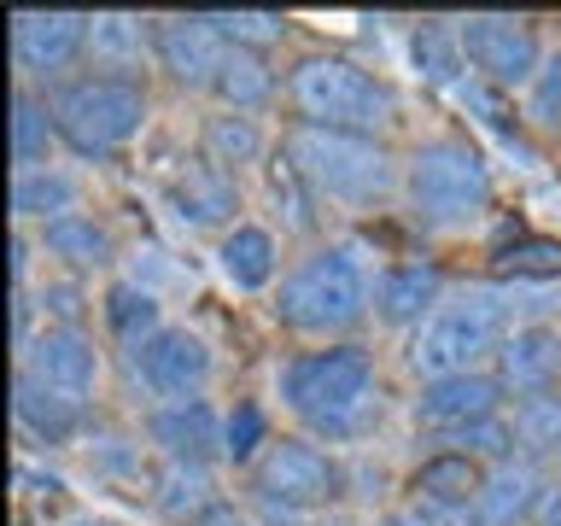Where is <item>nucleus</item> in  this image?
I'll list each match as a JSON object with an SVG mask.
<instances>
[{"label": "nucleus", "mask_w": 561, "mask_h": 526, "mask_svg": "<svg viewBox=\"0 0 561 526\" xmlns=\"http://www.w3.org/2000/svg\"><path fill=\"white\" fill-rule=\"evenodd\" d=\"M491 410H497V380L485 375H445V380H427V392L415 398V421L421 427H480V421H491Z\"/></svg>", "instance_id": "9b49d317"}, {"label": "nucleus", "mask_w": 561, "mask_h": 526, "mask_svg": "<svg viewBox=\"0 0 561 526\" xmlns=\"http://www.w3.org/2000/svg\"><path fill=\"white\" fill-rule=\"evenodd\" d=\"M415 491H421V503H433V508H468V503H480L485 473L468 450H445V456H433V462L415 468Z\"/></svg>", "instance_id": "f3484780"}, {"label": "nucleus", "mask_w": 561, "mask_h": 526, "mask_svg": "<svg viewBox=\"0 0 561 526\" xmlns=\"http://www.w3.org/2000/svg\"><path fill=\"white\" fill-rule=\"evenodd\" d=\"M410 193H415V205L427 210V217L456 222V217L485 210L491 170L473 147H462V140H433V147H421L415 164H410Z\"/></svg>", "instance_id": "0eeeda50"}, {"label": "nucleus", "mask_w": 561, "mask_h": 526, "mask_svg": "<svg viewBox=\"0 0 561 526\" xmlns=\"http://www.w3.org/2000/svg\"><path fill=\"white\" fill-rule=\"evenodd\" d=\"M497 363H503V386L515 392H550L556 368H561V340L550 328H515L508 340L497 345Z\"/></svg>", "instance_id": "dca6fc26"}, {"label": "nucleus", "mask_w": 561, "mask_h": 526, "mask_svg": "<svg viewBox=\"0 0 561 526\" xmlns=\"http://www.w3.org/2000/svg\"><path fill=\"white\" fill-rule=\"evenodd\" d=\"M293 158L298 170L310 175L316 187L340 193V199H375V193L392 187V170H386V152L368 135H340V129H298L293 135Z\"/></svg>", "instance_id": "423d86ee"}, {"label": "nucleus", "mask_w": 561, "mask_h": 526, "mask_svg": "<svg viewBox=\"0 0 561 526\" xmlns=\"http://www.w3.org/2000/svg\"><path fill=\"white\" fill-rule=\"evenodd\" d=\"M105 316H112V328L123 333V340H140V333L152 328L158 305L140 287H112V298H105Z\"/></svg>", "instance_id": "2f4dec72"}, {"label": "nucleus", "mask_w": 561, "mask_h": 526, "mask_svg": "<svg viewBox=\"0 0 561 526\" xmlns=\"http://www.w3.org/2000/svg\"><path fill=\"white\" fill-rule=\"evenodd\" d=\"M140 375H147L152 392L182 403V398H193V386L210 375V351L193 340L187 328H164V333H152V340L140 345Z\"/></svg>", "instance_id": "f8f14e48"}, {"label": "nucleus", "mask_w": 561, "mask_h": 526, "mask_svg": "<svg viewBox=\"0 0 561 526\" xmlns=\"http://www.w3.org/2000/svg\"><path fill=\"white\" fill-rule=\"evenodd\" d=\"M175 205H182V217H193V222H222L228 210H234V182H228L217 164H199L175 182Z\"/></svg>", "instance_id": "412c9836"}, {"label": "nucleus", "mask_w": 561, "mask_h": 526, "mask_svg": "<svg viewBox=\"0 0 561 526\" xmlns=\"http://www.w3.org/2000/svg\"><path fill=\"white\" fill-rule=\"evenodd\" d=\"M47 252L65 263H105V228L88 217H53L47 222Z\"/></svg>", "instance_id": "bb28decb"}, {"label": "nucleus", "mask_w": 561, "mask_h": 526, "mask_svg": "<svg viewBox=\"0 0 561 526\" xmlns=\"http://www.w3.org/2000/svg\"><path fill=\"white\" fill-rule=\"evenodd\" d=\"M533 117L538 123H561V53H550L543 70L533 77Z\"/></svg>", "instance_id": "72a5a7b5"}, {"label": "nucleus", "mask_w": 561, "mask_h": 526, "mask_svg": "<svg viewBox=\"0 0 561 526\" xmlns=\"http://www.w3.org/2000/svg\"><path fill=\"white\" fill-rule=\"evenodd\" d=\"M257 129H252V117H210L205 123V152H210V164H252L257 158Z\"/></svg>", "instance_id": "c85d7f7f"}, {"label": "nucleus", "mask_w": 561, "mask_h": 526, "mask_svg": "<svg viewBox=\"0 0 561 526\" xmlns=\"http://www.w3.org/2000/svg\"><path fill=\"white\" fill-rule=\"evenodd\" d=\"M158 508H164L170 521H193V515H205L210 508V480H205V468H193V462H175L164 480H158Z\"/></svg>", "instance_id": "393cba45"}, {"label": "nucleus", "mask_w": 561, "mask_h": 526, "mask_svg": "<svg viewBox=\"0 0 561 526\" xmlns=\"http://www.w3.org/2000/svg\"><path fill=\"white\" fill-rule=\"evenodd\" d=\"M415 65L427 70L433 82H450V77H456V53H450V42H445V30H421V35H415Z\"/></svg>", "instance_id": "f704fd0d"}, {"label": "nucleus", "mask_w": 561, "mask_h": 526, "mask_svg": "<svg viewBox=\"0 0 561 526\" xmlns=\"http://www.w3.org/2000/svg\"><path fill=\"white\" fill-rule=\"evenodd\" d=\"M497 333H503L497 298L473 293V298H462V305H445V310L427 316V328L415 333L410 363H415V375H427V380L468 375V363L485 357V351L497 345Z\"/></svg>", "instance_id": "39448f33"}, {"label": "nucleus", "mask_w": 561, "mask_h": 526, "mask_svg": "<svg viewBox=\"0 0 561 526\" xmlns=\"http://www.w3.org/2000/svg\"><path fill=\"white\" fill-rule=\"evenodd\" d=\"M515 438L526 450H561V392H533L515 410Z\"/></svg>", "instance_id": "a878e982"}, {"label": "nucleus", "mask_w": 561, "mask_h": 526, "mask_svg": "<svg viewBox=\"0 0 561 526\" xmlns=\"http://www.w3.org/2000/svg\"><path fill=\"white\" fill-rule=\"evenodd\" d=\"M65 526H117V521H100V515H82V521H65Z\"/></svg>", "instance_id": "e433bc0d"}, {"label": "nucleus", "mask_w": 561, "mask_h": 526, "mask_svg": "<svg viewBox=\"0 0 561 526\" xmlns=\"http://www.w3.org/2000/svg\"><path fill=\"white\" fill-rule=\"evenodd\" d=\"M368 305V281H363V263L345 252V245H328V252L305 258L298 270L280 281V322L298 328V333H333V328H351Z\"/></svg>", "instance_id": "f03ea898"}, {"label": "nucleus", "mask_w": 561, "mask_h": 526, "mask_svg": "<svg viewBox=\"0 0 561 526\" xmlns=\"http://www.w3.org/2000/svg\"><path fill=\"white\" fill-rule=\"evenodd\" d=\"M88 24H94V18H82V12H18V24H12L18 65L24 70L70 65L82 53V42H88Z\"/></svg>", "instance_id": "9d476101"}, {"label": "nucleus", "mask_w": 561, "mask_h": 526, "mask_svg": "<svg viewBox=\"0 0 561 526\" xmlns=\"http://www.w3.org/2000/svg\"><path fill=\"white\" fill-rule=\"evenodd\" d=\"M53 129H59V123L47 117V105H42V100H30V94H18V100H12V158H18L24 170L35 164V158H47Z\"/></svg>", "instance_id": "cd10ccee"}, {"label": "nucleus", "mask_w": 561, "mask_h": 526, "mask_svg": "<svg viewBox=\"0 0 561 526\" xmlns=\"http://www.w3.org/2000/svg\"><path fill=\"white\" fill-rule=\"evenodd\" d=\"M257 445H263V410L257 403H240V410L228 415V456L245 462V456H257Z\"/></svg>", "instance_id": "473e14b6"}, {"label": "nucleus", "mask_w": 561, "mask_h": 526, "mask_svg": "<svg viewBox=\"0 0 561 526\" xmlns=\"http://www.w3.org/2000/svg\"><path fill=\"white\" fill-rule=\"evenodd\" d=\"M550 526H561V515H556V521H550Z\"/></svg>", "instance_id": "4c0bfd02"}, {"label": "nucleus", "mask_w": 561, "mask_h": 526, "mask_svg": "<svg viewBox=\"0 0 561 526\" xmlns=\"http://www.w3.org/2000/svg\"><path fill=\"white\" fill-rule=\"evenodd\" d=\"M152 438L175 456V462H193V468H205L217 450H228V427H217V410H210L205 398L164 403V410L152 415Z\"/></svg>", "instance_id": "4468645a"}, {"label": "nucleus", "mask_w": 561, "mask_h": 526, "mask_svg": "<svg viewBox=\"0 0 561 526\" xmlns=\"http://www.w3.org/2000/svg\"><path fill=\"white\" fill-rule=\"evenodd\" d=\"M287 94L310 129H340V135H375L392 117V94L351 59H305L287 77Z\"/></svg>", "instance_id": "f257e3e1"}, {"label": "nucleus", "mask_w": 561, "mask_h": 526, "mask_svg": "<svg viewBox=\"0 0 561 526\" xmlns=\"http://www.w3.org/2000/svg\"><path fill=\"white\" fill-rule=\"evenodd\" d=\"M257 491L280 508H322L333 491H340V468H333L316 445L280 438V445H270L257 462Z\"/></svg>", "instance_id": "6e6552de"}, {"label": "nucleus", "mask_w": 561, "mask_h": 526, "mask_svg": "<svg viewBox=\"0 0 561 526\" xmlns=\"http://www.w3.org/2000/svg\"><path fill=\"white\" fill-rule=\"evenodd\" d=\"M438 293H445V275L433 263H392L375 287V310L386 322H415L427 305H438Z\"/></svg>", "instance_id": "a211bd4d"}, {"label": "nucleus", "mask_w": 561, "mask_h": 526, "mask_svg": "<svg viewBox=\"0 0 561 526\" xmlns=\"http://www.w3.org/2000/svg\"><path fill=\"white\" fill-rule=\"evenodd\" d=\"M533 508H538V473L520 468V462H503L480 491V521L485 526H515V521L533 515Z\"/></svg>", "instance_id": "6ab92c4d"}, {"label": "nucleus", "mask_w": 561, "mask_h": 526, "mask_svg": "<svg viewBox=\"0 0 561 526\" xmlns=\"http://www.w3.org/2000/svg\"><path fill=\"white\" fill-rule=\"evenodd\" d=\"M18 421H24V427L35 433V438H65L70 427H77V403H70L65 392H53V386H42L24 368V375H18Z\"/></svg>", "instance_id": "aec40b11"}, {"label": "nucleus", "mask_w": 561, "mask_h": 526, "mask_svg": "<svg viewBox=\"0 0 561 526\" xmlns=\"http://www.w3.org/2000/svg\"><path fill=\"white\" fill-rule=\"evenodd\" d=\"M368 357L357 345H333V351H310V357L287 363V375H280V392L287 403L305 421L316 427H345L351 410L368 398Z\"/></svg>", "instance_id": "20e7f679"}, {"label": "nucleus", "mask_w": 561, "mask_h": 526, "mask_svg": "<svg viewBox=\"0 0 561 526\" xmlns=\"http://www.w3.org/2000/svg\"><path fill=\"white\" fill-rule=\"evenodd\" d=\"M147 117V94L123 77H88V82H70L59 100H53V123L59 135L70 140L77 152L100 158V152H117L123 140L140 129Z\"/></svg>", "instance_id": "7ed1b4c3"}, {"label": "nucleus", "mask_w": 561, "mask_h": 526, "mask_svg": "<svg viewBox=\"0 0 561 526\" xmlns=\"http://www.w3.org/2000/svg\"><path fill=\"white\" fill-rule=\"evenodd\" d=\"M491 270L550 281V275H561V240H515V245H503V252L491 258Z\"/></svg>", "instance_id": "c756f323"}, {"label": "nucleus", "mask_w": 561, "mask_h": 526, "mask_svg": "<svg viewBox=\"0 0 561 526\" xmlns=\"http://www.w3.org/2000/svg\"><path fill=\"white\" fill-rule=\"evenodd\" d=\"M217 94L234 105V112H245V105H257V100H270V65L257 59V53H245V47H228V59H222V70H217Z\"/></svg>", "instance_id": "5701e85b"}, {"label": "nucleus", "mask_w": 561, "mask_h": 526, "mask_svg": "<svg viewBox=\"0 0 561 526\" xmlns=\"http://www.w3.org/2000/svg\"><path fill=\"white\" fill-rule=\"evenodd\" d=\"M30 375L53 386V392H65L70 403H82L88 392H94V345L82 340L77 328H47L42 340L30 345Z\"/></svg>", "instance_id": "ddd939ff"}, {"label": "nucleus", "mask_w": 561, "mask_h": 526, "mask_svg": "<svg viewBox=\"0 0 561 526\" xmlns=\"http://www.w3.org/2000/svg\"><path fill=\"white\" fill-rule=\"evenodd\" d=\"M152 42H158V59H164V70L175 82H217V70L228 59L222 35L205 18H164Z\"/></svg>", "instance_id": "2eb2a0df"}, {"label": "nucleus", "mask_w": 561, "mask_h": 526, "mask_svg": "<svg viewBox=\"0 0 561 526\" xmlns=\"http://www.w3.org/2000/svg\"><path fill=\"white\" fill-rule=\"evenodd\" d=\"M462 445L468 450H485V456H503L508 445H515V433L497 427V421H480V427H462Z\"/></svg>", "instance_id": "c9c22d12"}, {"label": "nucleus", "mask_w": 561, "mask_h": 526, "mask_svg": "<svg viewBox=\"0 0 561 526\" xmlns=\"http://www.w3.org/2000/svg\"><path fill=\"white\" fill-rule=\"evenodd\" d=\"M222 270L234 287H263V281L275 275V240L263 235V228H234V235L222 240Z\"/></svg>", "instance_id": "4be33fe9"}, {"label": "nucleus", "mask_w": 561, "mask_h": 526, "mask_svg": "<svg viewBox=\"0 0 561 526\" xmlns=\"http://www.w3.org/2000/svg\"><path fill=\"white\" fill-rule=\"evenodd\" d=\"M205 24L217 30L222 42L245 47V53H252V47H263V42H275V35L287 30V24H280V12H210Z\"/></svg>", "instance_id": "7c9ffc66"}, {"label": "nucleus", "mask_w": 561, "mask_h": 526, "mask_svg": "<svg viewBox=\"0 0 561 526\" xmlns=\"http://www.w3.org/2000/svg\"><path fill=\"white\" fill-rule=\"evenodd\" d=\"M70 199H77V187H70L59 170H18V182H12L18 217H47V210H65L70 217Z\"/></svg>", "instance_id": "b1692460"}, {"label": "nucleus", "mask_w": 561, "mask_h": 526, "mask_svg": "<svg viewBox=\"0 0 561 526\" xmlns=\"http://www.w3.org/2000/svg\"><path fill=\"white\" fill-rule=\"evenodd\" d=\"M456 42H462V53L491 82H533L538 77V35L520 18H468Z\"/></svg>", "instance_id": "1a4fd4ad"}]
</instances>
